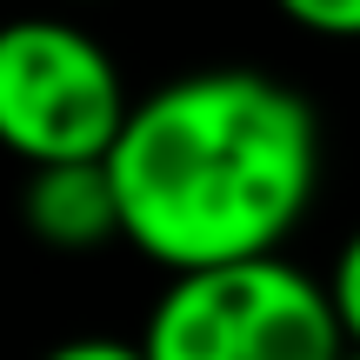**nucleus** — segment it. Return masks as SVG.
<instances>
[{"mask_svg":"<svg viewBox=\"0 0 360 360\" xmlns=\"http://www.w3.org/2000/svg\"><path fill=\"white\" fill-rule=\"evenodd\" d=\"M327 294H334V314H340V327H347V347H360V227L340 240L334 274H327Z\"/></svg>","mask_w":360,"mask_h":360,"instance_id":"6","label":"nucleus"},{"mask_svg":"<svg viewBox=\"0 0 360 360\" xmlns=\"http://www.w3.org/2000/svg\"><path fill=\"white\" fill-rule=\"evenodd\" d=\"M134 114L120 60L67 13L0 20V147L34 167L107 160Z\"/></svg>","mask_w":360,"mask_h":360,"instance_id":"3","label":"nucleus"},{"mask_svg":"<svg viewBox=\"0 0 360 360\" xmlns=\"http://www.w3.org/2000/svg\"><path fill=\"white\" fill-rule=\"evenodd\" d=\"M40 360H147L141 340H114V334H80V340H60Z\"/></svg>","mask_w":360,"mask_h":360,"instance_id":"7","label":"nucleus"},{"mask_svg":"<svg viewBox=\"0 0 360 360\" xmlns=\"http://www.w3.org/2000/svg\"><path fill=\"white\" fill-rule=\"evenodd\" d=\"M27 233L53 254H87V247L120 240V193L107 160H74V167H34L20 193Z\"/></svg>","mask_w":360,"mask_h":360,"instance_id":"4","label":"nucleus"},{"mask_svg":"<svg viewBox=\"0 0 360 360\" xmlns=\"http://www.w3.org/2000/svg\"><path fill=\"white\" fill-rule=\"evenodd\" d=\"M120 240L160 274L267 260L321 187V120L307 94L260 67H200L141 94L107 154Z\"/></svg>","mask_w":360,"mask_h":360,"instance_id":"1","label":"nucleus"},{"mask_svg":"<svg viewBox=\"0 0 360 360\" xmlns=\"http://www.w3.org/2000/svg\"><path fill=\"white\" fill-rule=\"evenodd\" d=\"M300 34L321 40H360V0H274Z\"/></svg>","mask_w":360,"mask_h":360,"instance_id":"5","label":"nucleus"},{"mask_svg":"<svg viewBox=\"0 0 360 360\" xmlns=\"http://www.w3.org/2000/svg\"><path fill=\"white\" fill-rule=\"evenodd\" d=\"M147 360H347L327 281L267 254L240 267L174 274L141 327Z\"/></svg>","mask_w":360,"mask_h":360,"instance_id":"2","label":"nucleus"},{"mask_svg":"<svg viewBox=\"0 0 360 360\" xmlns=\"http://www.w3.org/2000/svg\"><path fill=\"white\" fill-rule=\"evenodd\" d=\"M67 7H101V0H67Z\"/></svg>","mask_w":360,"mask_h":360,"instance_id":"8","label":"nucleus"},{"mask_svg":"<svg viewBox=\"0 0 360 360\" xmlns=\"http://www.w3.org/2000/svg\"><path fill=\"white\" fill-rule=\"evenodd\" d=\"M347 360H360V347H354V354H347Z\"/></svg>","mask_w":360,"mask_h":360,"instance_id":"9","label":"nucleus"}]
</instances>
